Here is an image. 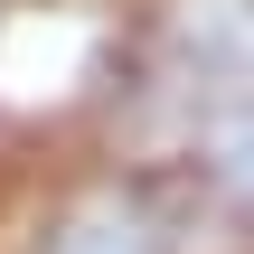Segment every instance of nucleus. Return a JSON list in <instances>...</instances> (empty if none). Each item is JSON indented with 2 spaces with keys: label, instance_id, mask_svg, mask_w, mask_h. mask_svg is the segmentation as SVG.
Returning a JSON list of instances; mask_svg holds the SVG:
<instances>
[{
  "label": "nucleus",
  "instance_id": "nucleus-1",
  "mask_svg": "<svg viewBox=\"0 0 254 254\" xmlns=\"http://www.w3.org/2000/svg\"><path fill=\"white\" fill-rule=\"evenodd\" d=\"M9 254H189V207L160 179H85L66 198H47V217Z\"/></svg>",
  "mask_w": 254,
  "mask_h": 254
},
{
  "label": "nucleus",
  "instance_id": "nucleus-2",
  "mask_svg": "<svg viewBox=\"0 0 254 254\" xmlns=\"http://www.w3.org/2000/svg\"><path fill=\"white\" fill-rule=\"evenodd\" d=\"M189 189L254 236V94H198L189 104Z\"/></svg>",
  "mask_w": 254,
  "mask_h": 254
}]
</instances>
